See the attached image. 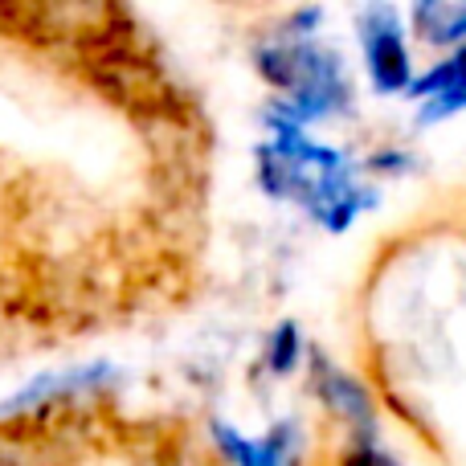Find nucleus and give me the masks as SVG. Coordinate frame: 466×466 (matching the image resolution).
Masks as SVG:
<instances>
[{
  "label": "nucleus",
  "mask_w": 466,
  "mask_h": 466,
  "mask_svg": "<svg viewBox=\"0 0 466 466\" xmlns=\"http://www.w3.org/2000/svg\"><path fill=\"white\" fill-rule=\"evenodd\" d=\"M254 70L274 90V103L303 127L336 119L352 106V78L344 57L319 37L274 33L254 49Z\"/></svg>",
  "instance_id": "nucleus-2"
},
{
  "label": "nucleus",
  "mask_w": 466,
  "mask_h": 466,
  "mask_svg": "<svg viewBox=\"0 0 466 466\" xmlns=\"http://www.w3.org/2000/svg\"><path fill=\"white\" fill-rule=\"evenodd\" d=\"M356 41H360L364 74L372 90L385 98H397L413 82V49L405 37V16L389 0H369L356 16Z\"/></svg>",
  "instance_id": "nucleus-4"
},
{
  "label": "nucleus",
  "mask_w": 466,
  "mask_h": 466,
  "mask_svg": "<svg viewBox=\"0 0 466 466\" xmlns=\"http://www.w3.org/2000/svg\"><path fill=\"white\" fill-rule=\"evenodd\" d=\"M303 356H307V344H303V336H299V328L290 319L279 323V328L270 331V339H266V369H270L274 377H290Z\"/></svg>",
  "instance_id": "nucleus-8"
},
{
  "label": "nucleus",
  "mask_w": 466,
  "mask_h": 466,
  "mask_svg": "<svg viewBox=\"0 0 466 466\" xmlns=\"http://www.w3.org/2000/svg\"><path fill=\"white\" fill-rule=\"evenodd\" d=\"M127 29L123 0H0V37L70 66Z\"/></svg>",
  "instance_id": "nucleus-3"
},
{
  "label": "nucleus",
  "mask_w": 466,
  "mask_h": 466,
  "mask_svg": "<svg viewBox=\"0 0 466 466\" xmlns=\"http://www.w3.org/2000/svg\"><path fill=\"white\" fill-rule=\"evenodd\" d=\"M339 466H401V462L380 451V442H352L348 454L339 459Z\"/></svg>",
  "instance_id": "nucleus-10"
},
{
  "label": "nucleus",
  "mask_w": 466,
  "mask_h": 466,
  "mask_svg": "<svg viewBox=\"0 0 466 466\" xmlns=\"http://www.w3.org/2000/svg\"><path fill=\"white\" fill-rule=\"evenodd\" d=\"M213 442L229 466H303V434L295 421H279L262 438H246L226 421H213Z\"/></svg>",
  "instance_id": "nucleus-6"
},
{
  "label": "nucleus",
  "mask_w": 466,
  "mask_h": 466,
  "mask_svg": "<svg viewBox=\"0 0 466 466\" xmlns=\"http://www.w3.org/2000/svg\"><path fill=\"white\" fill-rule=\"evenodd\" d=\"M258 185L274 201H295L328 233L356 226L364 209L377 205V193L360 180L356 164L339 147L307 136L279 103L266 106V139L258 144Z\"/></svg>",
  "instance_id": "nucleus-1"
},
{
  "label": "nucleus",
  "mask_w": 466,
  "mask_h": 466,
  "mask_svg": "<svg viewBox=\"0 0 466 466\" xmlns=\"http://www.w3.org/2000/svg\"><path fill=\"white\" fill-rule=\"evenodd\" d=\"M311 389L323 410L348 430V442H377V401L352 372L336 369L323 352H311Z\"/></svg>",
  "instance_id": "nucleus-5"
},
{
  "label": "nucleus",
  "mask_w": 466,
  "mask_h": 466,
  "mask_svg": "<svg viewBox=\"0 0 466 466\" xmlns=\"http://www.w3.org/2000/svg\"><path fill=\"white\" fill-rule=\"evenodd\" d=\"M41 446L46 442L0 430V466H41Z\"/></svg>",
  "instance_id": "nucleus-9"
},
{
  "label": "nucleus",
  "mask_w": 466,
  "mask_h": 466,
  "mask_svg": "<svg viewBox=\"0 0 466 466\" xmlns=\"http://www.w3.org/2000/svg\"><path fill=\"white\" fill-rule=\"evenodd\" d=\"M410 29L426 46H462L466 41V0H410Z\"/></svg>",
  "instance_id": "nucleus-7"
}]
</instances>
